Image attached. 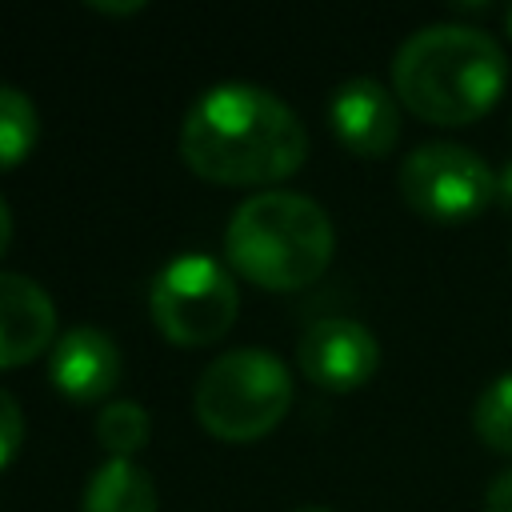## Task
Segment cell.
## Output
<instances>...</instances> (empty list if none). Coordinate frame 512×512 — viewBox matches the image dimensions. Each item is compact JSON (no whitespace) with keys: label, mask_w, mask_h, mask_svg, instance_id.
I'll return each mask as SVG.
<instances>
[{"label":"cell","mask_w":512,"mask_h":512,"mask_svg":"<svg viewBox=\"0 0 512 512\" xmlns=\"http://www.w3.org/2000/svg\"><path fill=\"white\" fill-rule=\"evenodd\" d=\"M296 360L312 384H320L328 392H348V388H360L376 372L380 344L360 320L324 316L304 328V336L296 344Z\"/></svg>","instance_id":"obj_7"},{"label":"cell","mask_w":512,"mask_h":512,"mask_svg":"<svg viewBox=\"0 0 512 512\" xmlns=\"http://www.w3.org/2000/svg\"><path fill=\"white\" fill-rule=\"evenodd\" d=\"M24 440V412L8 388H0V468L20 452Z\"/></svg>","instance_id":"obj_15"},{"label":"cell","mask_w":512,"mask_h":512,"mask_svg":"<svg viewBox=\"0 0 512 512\" xmlns=\"http://www.w3.org/2000/svg\"><path fill=\"white\" fill-rule=\"evenodd\" d=\"M472 428H476V436H480L488 448L512 456V372L496 376V380L476 396Z\"/></svg>","instance_id":"obj_14"},{"label":"cell","mask_w":512,"mask_h":512,"mask_svg":"<svg viewBox=\"0 0 512 512\" xmlns=\"http://www.w3.org/2000/svg\"><path fill=\"white\" fill-rule=\"evenodd\" d=\"M508 60L476 24H424L392 56V88L404 108L432 124H468L504 92Z\"/></svg>","instance_id":"obj_2"},{"label":"cell","mask_w":512,"mask_h":512,"mask_svg":"<svg viewBox=\"0 0 512 512\" xmlns=\"http://www.w3.org/2000/svg\"><path fill=\"white\" fill-rule=\"evenodd\" d=\"M504 20H508V32H512V8H508V16H504Z\"/></svg>","instance_id":"obj_21"},{"label":"cell","mask_w":512,"mask_h":512,"mask_svg":"<svg viewBox=\"0 0 512 512\" xmlns=\"http://www.w3.org/2000/svg\"><path fill=\"white\" fill-rule=\"evenodd\" d=\"M236 280L208 252H176L148 288L156 328L176 344H212L236 320Z\"/></svg>","instance_id":"obj_5"},{"label":"cell","mask_w":512,"mask_h":512,"mask_svg":"<svg viewBox=\"0 0 512 512\" xmlns=\"http://www.w3.org/2000/svg\"><path fill=\"white\" fill-rule=\"evenodd\" d=\"M336 248V232L328 212L304 192H256L248 196L228 228L224 252L236 272L272 292H292L312 284Z\"/></svg>","instance_id":"obj_3"},{"label":"cell","mask_w":512,"mask_h":512,"mask_svg":"<svg viewBox=\"0 0 512 512\" xmlns=\"http://www.w3.org/2000/svg\"><path fill=\"white\" fill-rule=\"evenodd\" d=\"M148 432H152V420L136 400H108L96 416V440L112 460H132V452L148 444Z\"/></svg>","instance_id":"obj_12"},{"label":"cell","mask_w":512,"mask_h":512,"mask_svg":"<svg viewBox=\"0 0 512 512\" xmlns=\"http://www.w3.org/2000/svg\"><path fill=\"white\" fill-rule=\"evenodd\" d=\"M496 200L512 208V160H508V164L496 172Z\"/></svg>","instance_id":"obj_17"},{"label":"cell","mask_w":512,"mask_h":512,"mask_svg":"<svg viewBox=\"0 0 512 512\" xmlns=\"http://www.w3.org/2000/svg\"><path fill=\"white\" fill-rule=\"evenodd\" d=\"M36 132H40L36 104L20 88L0 84V168L20 164L32 152Z\"/></svg>","instance_id":"obj_13"},{"label":"cell","mask_w":512,"mask_h":512,"mask_svg":"<svg viewBox=\"0 0 512 512\" xmlns=\"http://www.w3.org/2000/svg\"><path fill=\"white\" fill-rule=\"evenodd\" d=\"M84 512H156V484L136 460H108L88 476Z\"/></svg>","instance_id":"obj_11"},{"label":"cell","mask_w":512,"mask_h":512,"mask_svg":"<svg viewBox=\"0 0 512 512\" xmlns=\"http://www.w3.org/2000/svg\"><path fill=\"white\" fill-rule=\"evenodd\" d=\"M292 404V380L276 352L232 348L216 356L192 392L200 424L220 440H256L280 424Z\"/></svg>","instance_id":"obj_4"},{"label":"cell","mask_w":512,"mask_h":512,"mask_svg":"<svg viewBox=\"0 0 512 512\" xmlns=\"http://www.w3.org/2000/svg\"><path fill=\"white\" fill-rule=\"evenodd\" d=\"M56 344V304L24 272H0V368H16Z\"/></svg>","instance_id":"obj_10"},{"label":"cell","mask_w":512,"mask_h":512,"mask_svg":"<svg viewBox=\"0 0 512 512\" xmlns=\"http://www.w3.org/2000/svg\"><path fill=\"white\" fill-rule=\"evenodd\" d=\"M296 512H332V508H324V504H304V508H296Z\"/></svg>","instance_id":"obj_20"},{"label":"cell","mask_w":512,"mask_h":512,"mask_svg":"<svg viewBox=\"0 0 512 512\" xmlns=\"http://www.w3.org/2000/svg\"><path fill=\"white\" fill-rule=\"evenodd\" d=\"M88 8H92V12H116V16H120V12H140L144 4H140V0H128V4H112V0H88Z\"/></svg>","instance_id":"obj_18"},{"label":"cell","mask_w":512,"mask_h":512,"mask_svg":"<svg viewBox=\"0 0 512 512\" xmlns=\"http://www.w3.org/2000/svg\"><path fill=\"white\" fill-rule=\"evenodd\" d=\"M120 348L116 340L96 324H72L56 336L48 352V376L52 384L72 400H100L120 380Z\"/></svg>","instance_id":"obj_9"},{"label":"cell","mask_w":512,"mask_h":512,"mask_svg":"<svg viewBox=\"0 0 512 512\" xmlns=\"http://www.w3.org/2000/svg\"><path fill=\"white\" fill-rule=\"evenodd\" d=\"M180 156L204 180L272 184L304 164L308 132L276 92L224 80L204 88L184 112Z\"/></svg>","instance_id":"obj_1"},{"label":"cell","mask_w":512,"mask_h":512,"mask_svg":"<svg viewBox=\"0 0 512 512\" xmlns=\"http://www.w3.org/2000/svg\"><path fill=\"white\" fill-rule=\"evenodd\" d=\"M400 196L408 208L436 224H460L480 216L496 200V172L476 148L452 140H428L400 164Z\"/></svg>","instance_id":"obj_6"},{"label":"cell","mask_w":512,"mask_h":512,"mask_svg":"<svg viewBox=\"0 0 512 512\" xmlns=\"http://www.w3.org/2000/svg\"><path fill=\"white\" fill-rule=\"evenodd\" d=\"M484 512H512V468L500 472L484 492Z\"/></svg>","instance_id":"obj_16"},{"label":"cell","mask_w":512,"mask_h":512,"mask_svg":"<svg viewBox=\"0 0 512 512\" xmlns=\"http://www.w3.org/2000/svg\"><path fill=\"white\" fill-rule=\"evenodd\" d=\"M328 120H332V132L340 136V144L352 148L356 156H384V152H392V144L400 136L396 92H388L372 76L344 80L328 100Z\"/></svg>","instance_id":"obj_8"},{"label":"cell","mask_w":512,"mask_h":512,"mask_svg":"<svg viewBox=\"0 0 512 512\" xmlns=\"http://www.w3.org/2000/svg\"><path fill=\"white\" fill-rule=\"evenodd\" d=\"M8 240H12V212H8V204H4V196H0V256H4Z\"/></svg>","instance_id":"obj_19"}]
</instances>
